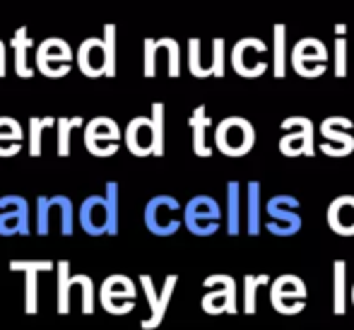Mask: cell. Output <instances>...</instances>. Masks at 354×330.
Masks as SVG:
<instances>
[{"mask_svg": "<svg viewBox=\"0 0 354 330\" xmlns=\"http://www.w3.org/2000/svg\"><path fill=\"white\" fill-rule=\"evenodd\" d=\"M80 227L89 237L118 234V183L106 181L104 196H87L80 205Z\"/></svg>", "mask_w": 354, "mask_h": 330, "instance_id": "cell-1", "label": "cell"}, {"mask_svg": "<svg viewBox=\"0 0 354 330\" xmlns=\"http://www.w3.org/2000/svg\"><path fill=\"white\" fill-rule=\"evenodd\" d=\"M256 145V131L251 121L241 116H229L214 128V147L227 157H243Z\"/></svg>", "mask_w": 354, "mask_h": 330, "instance_id": "cell-2", "label": "cell"}, {"mask_svg": "<svg viewBox=\"0 0 354 330\" xmlns=\"http://www.w3.org/2000/svg\"><path fill=\"white\" fill-rule=\"evenodd\" d=\"M181 222L193 237H212L222 227V208L212 196H196L186 203Z\"/></svg>", "mask_w": 354, "mask_h": 330, "instance_id": "cell-3", "label": "cell"}, {"mask_svg": "<svg viewBox=\"0 0 354 330\" xmlns=\"http://www.w3.org/2000/svg\"><path fill=\"white\" fill-rule=\"evenodd\" d=\"M181 224V203L174 196H154L145 205V227L154 237H174Z\"/></svg>", "mask_w": 354, "mask_h": 330, "instance_id": "cell-4", "label": "cell"}, {"mask_svg": "<svg viewBox=\"0 0 354 330\" xmlns=\"http://www.w3.org/2000/svg\"><path fill=\"white\" fill-rule=\"evenodd\" d=\"M73 61L75 53L71 48V44L61 37H48L44 39L37 46V56H34V63H37V70L46 77H66L73 70Z\"/></svg>", "mask_w": 354, "mask_h": 330, "instance_id": "cell-5", "label": "cell"}, {"mask_svg": "<svg viewBox=\"0 0 354 330\" xmlns=\"http://www.w3.org/2000/svg\"><path fill=\"white\" fill-rule=\"evenodd\" d=\"M299 203L294 196H272L268 200V222L266 229L275 237H294V234L301 232V214H299Z\"/></svg>", "mask_w": 354, "mask_h": 330, "instance_id": "cell-6", "label": "cell"}, {"mask_svg": "<svg viewBox=\"0 0 354 330\" xmlns=\"http://www.w3.org/2000/svg\"><path fill=\"white\" fill-rule=\"evenodd\" d=\"M136 282L126 275H111L99 287V302L104 311L113 316H126L136 309Z\"/></svg>", "mask_w": 354, "mask_h": 330, "instance_id": "cell-7", "label": "cell"}, {"mask_svg": "<svg viewBox=\"0 0 354 330\" xmlns=\"http://www.w3.org/2000/svg\"><path fill=\"white\" fill-rule=\"evenodd\" d=\"M56 214L61 222V234L71 237L75 232V210L68 196H39L37 198V234L46 237L51 232V217Z\"/></svg>", "mask_w": 354, "mask_h": 330, "instance_id": "cell-8", "label": "cell"}, {"mask_svg": "<svg viewBox=\"0 0 354 330\" xmlns=\"http://www.w3.org/2000/svg\"><path fill=\"white\" fill-rule=\"evenodd\" d=\"M121 128L113 118L97 116L84 126V147L94 157H113L121 147Z\"/></svg>", "mask_w": 354, "mask_h": 330, "instance_id": "cell-9", "label": "cell"}, {"mask_svg": "<svg viewBox=\"0 0 354 330\" xmlns=\"http://www.w3.org/2000/svg\"><path fill=\"white\" fill-rule=\"evenodd\" d=\"M282 135L280 140V152L284 157H313L316 154V140H313V121L306 116H289L282 121Z\"/></svg>", "mask_w": 354, "mask_h": 330, "instance_id": "cell-10", "label": "cell"}, {"mask_svg": "<svg viewBox=\"0 0 354 330\" xmlns=\"http://www.w3.org/2000/svg\"><path fill=\"white\" fill-rule=\"evenodd\" d=\"M203 287H210V292L203 297V311L210 313V316H219V313H239L236 304V279L232 275H210V277L203 282Z\"/></svg>", "mask_w": 354, "mask_h": 330, "instance_id": "cell-11", "label": "cell"}, {"mask_svg": "<svg viewBox=\"0 0 354 330\" xmlns=\"http://www.w3.org/2000/svg\"><path fill=\"white\" fill-rule=\"evenodd\" d=\"M270 302L282 316H297L306 309V284L297 275H280L270 287Z\"/></svg>", "mask_w": 354, "mask_h": 330, "instance_id": "cell-12", "label": "cell"}, {"mask_svg": "<svg viewBox=\"0 0 354 330\" xmlns=\"http://www.w3.org/2000/svg\"><path fill=\"white\" fill-rule=\"evenodd\" d=\"M328 58H330V53H328L326 44L321 39L306 37L299 39L297 46H294L292 68L301 77H321L328 70Z\"/></svg>", "mask_w": 354, "mask_h": 330, "instance_id": "cell-13", "label": "cell"}, {"mask_svg": "<svg viewBox=\"0 0 354 330\" xmlns=\"http://www.w3.org/2000/svg\"><path fill=\"white\" fill-rule=\"evenodd\" d=\"M266 53H268V46L261 39H256V37L239 39L232 48V68L236 70V75H241V77H261L268 70Z\"/></svg>", "mask_w": 354, "mask_h": 330, "instance_id": "cell-14", "label": "cell"}, {"mask_svg": "<svg viewBox=\"0 0 354 330\" xmlns=\"http://www.w3.org/2000/svg\"><path fill=\"white\" fill-rule=\"evenodd\" d=\"M352 121L345 116H328L321 123V152L328 157H347L354 152V138L350 135Z\"/></svg>", "mask_w": 354, "mask_h": 330, "instance_id": "cell-15", "label": "cell"}, {"mask_svg": "<svg viewBox=\"0 0 354 330\" xmlns=\"http://www.w3.org/2000/svg\"><path fill=\"white\" fill-rule=\"evenodd\" d=\"M140 284L145 289V297H147V304H149V318H145L140 323L142 330H154L162 326L164 316H167V306L169 302H171L174 297V289H176L178 284V275H167V279H164V287L162 292L157 294V289H154V282L149 275H140Z\"/></svg>", "mask_w": 354, "mask_h": 330, "instance_id": "cell-16", "label": "cell"}, {"mask_svg": "<svg viewBox=\"0 0 354 330\" xmlns=\"http://www.w3.org/2000/svg\"><path fill=\"white\" fill-rule=\"evenodd\" d=\"M32 232L29 224V203L22 196H3L0 198V237H15V234Z\"/></svg>", "mask_w": 354, "mask_h": 330, "instance_id": "cell-17", "label": "cell"}, {"mask_svg": "<svg viewBox=\"0 0 354 330\" xmlns=\"http://www.w3.org/2000/svg\"><path fill=\"white\" fill-rule=\"evenodd\" d=\"M75 61H77L80 73L87 77H109V58L102 37L84 39L75 53Z\"/></svg>", "mask_w": 354, "mask_h": 330, "instance_id": "cell-18", "label": "cell"}, {"mask_svg": "<svg viewBox=\"0 0 354 330\" xmlns=\"http://www.w3.org/2000/svg\"><path fill=\"white\" fill-rule=\"evenodd\" d=\"M126 147L131 149V154L136 157H147L154 149V133H152V121L147 116H138L128 123L126 133Z\"/></svg>", "mask_w": 354, "mask_h": 330, "instance_id": "cell-19", "label": "cell"}, {"mask_svg": "<svg viewBox=\"0 0 354 330\" xmlns=\"http://www.w3.org/2000/svg\"><path fill=\"white\" fill-rule=\"evenodd\" d=\"M328 224L340 237H354V196H340L328 208Z\"/></svg>", "mask_w": 354, "mask_h": 330, "instance_id": "cell-20", "label": "cell"}, {"mask_svg": "<svg viewBox=\"0 0 354 330\" xmlns=\"http://www.w3.org/2000/svg\"><path fill=\"white\" fill-rule=\"evenodd\" d=\"M10 46H12V53H15V73H17V77H24V80L34 77V68L29 66V58H27L29 48L34 46V42H32V37H29L27 24L15 29Z\"/></svg>", "mask_w": 354, "mask_h": 330, "instance_id": "cell-21", "label": "cell"}, {"mask_svg": "<svg viewBox=\"0 0 354 330\" xmlns=\"http://www.w3.org/2000/svg\"><path fill=\"white\" fill-rule=\"evenodd\" d=\"M191 131H193V152L198 154V157H210L212 154V147L207 145V140H205V133H207V128H210V116H207V109H205V104H201V107H196L193 109V113H191Z\"/></svg>", "mask_w": 354, "mask_h": 330, "instance_id": "cell-22", "label": "cell"}, {"mask_svg": "<svg viewBox=\"0 0 354 330\" xmlns=\"http://www.w3.org/2000/svg\"><path fill=\"white\" fill-rule=\"evenodd\" d=\"M24 133L12 116H0V157H15L22 149Z\"/></svg>", "mask_w": 354, "mask_h": 330, "instance_id": "cell-23", "label": "cell"}, {"mask_svg": "<svg viewBox=\"0 0 354 330\" xmlns=\"http://www.w3.org/2000/svg\"><path fill=\"white\" fill-rule=\"evenodd\" d=\"M347 311V263H333V313L345 316Z\"/></svg>", "mask_w": 354, "mask_h": 330, "instance_id": "cell-24", "label": "cell"}, {"mask_svg": "<svg viewBox=\"0 0 354 330\" xmlns=\"http://www.w3.org/2000/svg\"><path fill=\"white\" fill-rule=\"evenodd\" d=\"M241 232V183H227V234L236 237Z\"/></svg>", "mask_w": 354, "mask_h": 330, "instance_id": "cell-25", "label": "cell"}, {"mask_svg": "<svg viewBox=\"0 0 354 330\" xmlns=\"http://www.w3.org/2000/svg\"><path fill=\"white\" fill-rule=\"evenodd\" d=\"M272 73L277 80L287 75V27L282 22L272 27Z\"/></svg>", "mask_w": 354, "mask_h": 330, "instance_id": "cell-26", "label": "cell"}, {"mask_svg": "<svg viewBox=\"0 0 354 330\" xmlns=\"http://www.w3.org/2000/svg\"><path fill=\"white\" fill-rule=\"evenodd\" d=\"M263 229V219H261V181H251L248 183V227L246 232L251 237H258Z\"/></svg>", "mask_w": 354, "mask_h": 330, "instance_id": "cell-27", "label": "cell"}, {"mask_svg": "<svg viewBox=\"0 0 354 330\" xmlns=\"http://www.w3.org/2000/svg\"><path fill=\"white\" fill-rule=\"evenodd\" d=\"M56 273H58V313L66 316L71 311V263L68 261H58L56 263Z\"/></svg>", "mask_w": 354, "mask_h": 330, "instance_id": "cell-28", "label": "cell"}, {"mask_svg": "<svg viewBox=\"0 0 354 330\" xmlns=\"http://www.w3.org/2000/svg\"><path fill=\"white\" fill-rule=\"evenodd\" d=\"M51 126H56V118L53 116H44V118L32 116L29 118V154H32V157H39V154H41L44 131Z\"/></svg>", "mask_w": 354, "mask_h": 330, "instance_id": "cell-29", "label": "cell"}, {"mask_svg": "<svg viewBox=\"0 0 354 330\" xmlns=\"http://www.w3.org/2000/svg\"><path fill=\"white\" fill-rule=\"evenodd\" d=\"M82 126H84L82 116H73V118L61 116V118H56L58 154H61V157H68V154H71V135H73L75 128H82Z\"/></svg>", "mask_w": 354, "mask_h": 330, "instance_id": "cell-30", "label": "cell"}, {"mask_svg": "<svg viewBox=\"0 0 354 330\" xmlns=\"http://www.w3.org/2000/svg\"><path fill=\"white\" fill-rule=\"evenodd\" d=\"M164 116H167V109H164L162 102H154L152 104V133H154V149L152 154L154 157H162L164 154Z\"/></svg>", "mask_w": 354, "mask_h": 330, "instance_id": "cell-31", "label": "cell"}, {"mask_svg": "<svg viewBox=\"0 0 354 330\" xmlns=\"http://www.w3.org/2000/svg\"><path fill=\"white\" fill-rule=\"evenodd\" d=\"M154 42H157V48H164L169 56V77H178L181 75V46H178V42L171 37L154 39Z\"/></svg>", "mask_w": 354, "mask_h": 330, "instance_id": "cell-32", "label": "cell"}, {"mask_svg": "<svg viewBox=\"0 0 354 330\" xmlns=\"http://www.w3.org/2000/svg\"><path fill=\"white\" fill-rule=\"evenodd\" d=\"M37 270H24V287H27V292H24V311L29 313V316H34V313L39 311V302H37V294H39V277H37Z\"/></svg>", "mask_w": 354, "mask_h": 330, "instance_id": "cell-33", "label": "cell"}, {"mask_svg": "<svg viewBox=\"0 0 354 330\" xmlns=\"http://www.w3.org/2000/svg\"><path fill=\"white\" fill-rule=\"evenodd\" d=\"M73 284L80 287L82 292V313L84 316H92L94 313V282L89 275H71Z\"/></svg>", "mask_w": 354, "mask_h": 330, "instance_id": "cell-34", "label": "cell"}, {"mask_svg": "<svg viewBox=\"0 0 354 330\" xmlns=\"http://www.w3.org/2000/svg\"><path fill=\"white\" fill-rule=\"evenodd\" d=\"M102 42L104 48H106V58H109V77L116 75V44H118V32H116V24H104V32H102Z\"/></svg>", "mask_w": 354, "mask_h": 330, "instance_id": "cell-35", "label": "cell"}, {"mask_svg": "<svg viewBox=\"0 0 354 330\" xmlns=\"http://www.w3.org/2000/svg\"><path fill=\"white\" fill-rule=\"evenodd\" d=\"M188 70H191L193 77H210L207 68L203 66V56H201V39L193 37L188 42Z\"/></svg>", "mask_w": 354, "mask_h": 330, "instance_id": "cell-36", "label": "cell"}, {"mask_svg": "<svg viewBox=\"0 0 354 330\" xmlns=\"http://www.w3.org/2000/svg\"><path fill=\"white\" fill-rule=\"evenodd\" d=\"M258 277L256 275H246L243 277V313L253 316L256 313V292H258Z\"/></svg>", "mask_w": 354, "mask_h": 330, "instance_id": "cell-37", "label": "cell"}, {"mask_svg": "<svg viewBox=\"0 0 354 330\" xmlns=\"http://www.w3.org/2000/svg\"><path fill=\"white\" fill-rule=\"evenodd\" d=\"M142 53H145V77H154L157 75V42H154L152 37L145 39L142 44Z\"/></svg>", "mask_w": 354, "mask_h": 330, "instance_id": "cell-38", "label": "cell"}, {"mask_svg": "<svg viewBox=\"0 0 354 330\" xmlns=\"http://www.w3.org/2000/svg\"><path fill=\"white\" fill-rule=\"evenodd\" d=\"M212 77H224V39H212V63H210Z\"/></svg>", "mask_w": 354, "mask_h": 330, "instance_id": "cell-39", "label": "cell"}, {"mask_svg": "<svg viewBox=\"0 0 354 330\" xmlns=\"http://www.w3.org/2000/svg\"><path fill=\"white\" fill-rule=\"evenodd\" d=\"M335 77L347 75V39L342 34H335Z\"/></svg>", "mask_w": 354, "mask_h": 330, "instance_id": "cell-40", "label": "cell"}, {"mask_svg": "<svg viewBox=\"0 0 354 330\" xmlns=\"http://www.w3.org/2000/svg\"><path fill=\"white\" fill-rule=\"evenodd\" d=\"M10 270H12V273H24V270L48 273V270H56V263L53 261H10Z\"/></svg>", "mask_w": 354, "mask_h": 330, "instance_id": "cell-41", "label": "cell"}, {"mask_svg": "<svg viewBox=\"0 0 354 330\" xmlns=\"http://www.w3.org/2000/svg\"><path fill=\"white\" fill-rule=\"evenodd\" d=\"M8 73V48H5V42L0 39V77H5Z\"/></svg>", "mask_w": 354, "mask_h": 330, "instance_id": "cell-42", "label": "cell"}, {"mask_svg": "<svg viewBox=\"0 0 354 330\" xmlns=\"http://www.w3.org/2000/svg\"><path fill=\"white\" fill-rule=\"evenodd\" d=\"M350 302H352V306H354V284H352V292H350Z\"/></svg>", "mask_w": 354, "mask_h": 330, "instance_id": "cell-43", "label": "cell"}]
</instances>
